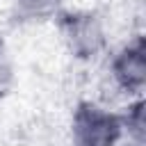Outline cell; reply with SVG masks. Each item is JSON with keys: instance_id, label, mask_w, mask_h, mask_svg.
Wrapping results in <instances>:
<instances>
[{"instance_id": "obj_1", "label": "cell", "mask_w": 146, "mask_h": 146, "mask_svg": "<svg viewBox=\"0 0 146 146\" xmlns=\"http://www.w3.org/2000/svg\"><path fill=\"white\" fill-rule=\"evenodd\" d=\"M123 123L112 112L82 105L73 119V146H119Z\"/></svg>"}, {"instance_id": "obj_2", "label": "cell", "mask_w": 146, "mask_h": 146, "mask_svg": "<svg viewBox=\"0 0 146 146\" xmlns=\"http://www.w3.org/2000/svg\"><path fill=\"white\" fill-rule=\"evenodd\" d=\"M112 78L123 91H141L146 82V55L141 39L121 48V52L112 62Z\"/></svg>"}, {"instance_id": "obj_3", "label": "cell", "mask_w": 146, "mask_h": 146, "mask_svg": "<svg viewBox=\"0 0 146 146\" xmlns=\"http://www.w3.org/2000/svg\"><path fill=\"white\" fill-rule=\"evenodd\" d=\"M64 36L78 57H94L105 46V32L96 16L80 14L71 16L64 25Z\"/></svg>"}, {"instance_id": "obj_4", "label": "cell", "mask_w": 146, "mask_h": 146, "mask_svg": "<svg viewBox=\"0 0 146 146\" xmlns=\"http://www.w3.org/2000/svg\"><path fill=\"white\" fill-rule=\"evenodd\" d=\"M59 2L62 0H18V7L30 18H43V16H50L59 7Z\"/></svg>"}, {"instance_id": "obj_5", "label": "cell", "mask_w": 146, "mask_h": 146, "mask_svg": "<svg viewBox=\"0 0 146 146\" xmlns=\"http://www.w3.org/2000/svg\"><path fill=\"white\" fill-rule=\"evenodd\" d=\"M5 41H2V36H0V68H2V64H5Z\"/></svg>"}]
</instances>
